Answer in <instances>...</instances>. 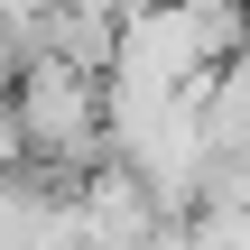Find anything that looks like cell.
Returning a JSON list of instances; mask_svg holds the SVG:
<instances>
[{"label":"cell","mask_w":250,"mask_h":250,"mask_svg":"<svg viewBox=\"0 0 250 250\" xmlns=\"http://www.w3.org/2000/svg\"><path fill=\"white\" fill-rule=\"evenodd\" d=\"M19 158H28V139H19V111H9V102H0V176H9V167H19Z\"/></svg>","instance_id":"5"},{"label":"cell","mask_w":250,"mask_h":250,"mask_svg":"<svg viewBox=\"0 0 250 250\" xmlns=\"http://www.w3.org/2000/svg\"><path fill=\"white\" fill-rule=\"evenodd\" d=\"M176 250H250V204H232V195H204V204H186Z\"/></svg>","instance_id":"4"},{"label":"cell","mask_w":250,"mask_h":250,"mask_svg":"<svg viewBox=\"0 0 250 250\" xmlns=\"http://www.w3.org/2000/svg\"><path fill=\"white\" fill-rule=\"evenodd\" d=\"M74 213H83V250H176V204L167 195H148L121 158L111 167H83V186H74Z\"/></svg>","instance_id":"3"},{"label":"cell","mask_w":250,"mask_h":250,"mask_svg":"<svg viewBox=\"0 0 250 250\" xmlns=\"http://www.w3.org/2000/svg\"><path fill=\"white\" fill-rule=\"evenodd\" d=\"M241 9L232 0H139L111 28V65L102 83H139V93H204L213 65L241 46Z\"/></svg>","instance_id":"1"},{"label":"cell","mask_w":250,"mask_h":250,"mask_svg":"<svg viewBox=\"0 0 250 250\" xmlns=\"http://www.w3.org/2000/svg\"><path fill=\"white\" fill-rule=\"evenodd\" d=\"M9 111H19L28 158H46V167H93V158H102V74H93V65H74V56H28L19 83H9Z\"/></svg>","instance_id":"2"}]
</instances>
